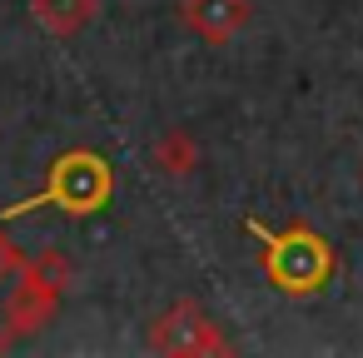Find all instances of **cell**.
Masks as SVG:
<instances>
[{
	"mask_svg": "<svg viewBox=\"0 0 363 358\" xmlns=\"http://www.w3.org/2000/svg\"><path fill=\"white\" fill-rule=\"evenodd\" d=\"M155 348H164V353H214L224 343H219V333H214V323L199 303H174L169 313L155 318Z\"/></svg>",
	"mask_w": 363,
	"mask_h": 358,
	"instance_id": "cell-1",
	"label": "cell"
},
{
	"mask_svg": "<svg viewBox=\"0 0 363 358\" xmlns=\"http://www.w3.org/2000/svg\"><path fill=\"white\" fill-rule=\"evenodd\" d=\"M269 269H274V284H284V289H318L328 279V249H323V239L294 234V239L274 244Z\"/></svg>",
	"mask_w": 363,
	"mask_h": 358,
	"instance_id": "cell-2",
	"label": "cell"
},
{
	"mask_svg": "<svg viewBox=\"0 0 363 358\" xmlns=\"http://www.w3.org/2000/svg\"><path fill=\"white\" fill-rule=\"evenodd\" d=\"M184 21L199 40L224 45L244 21H249V0H184Z\"/></svg>",
	"mask_w": 363,
	"mask_h": 358,
	"instance_id": "cell-3",
	"label": "cell"
},
{
	"mask_svg": "<svg viewBox=\"0 0 363 358\" xmlns=\"http://www.w3.org/2000/svg\"><path fill=\"white\" fill-rule=\"evenodd\" d=\"M95 0H35V21L50 35H75L80 26H90Z\"/></svg>",
	"mask_w": 363,
	"mask_h": 358,
	"instance_id": "cell-4",
	"label": "cell"
},
{
	"mask_svg": "<svg viewBox=\"0 0 363 358\" xmlns=\"http://www.w3.org/2000/svg\"><path fill=\"white\" fill-rule=\"evenodd\" d=\"M155 164H160L164 174H189V169L199 164V150H194V140H189L184 130H169V135L155 140Z\"/></svg>",
	"mask_w": 363,
	"mask_h": 358,
	"instance_id": "cell-5",
	"label": "cell"
},
{
	"mask_svg": "<svg viewBox=\"0 0 363 358\" xmlns=\"http://www.w3.org/2000/svg\"><path fill=\"white\" fill-rule=\"evenodd\" d=\"M358 179H363V164H358Z\"/></svg>",
	"mask_w": 363,
	"mask_h": 358,
	"instance_id": "cell-6",
	"label": "cell"
}]
</instances>
